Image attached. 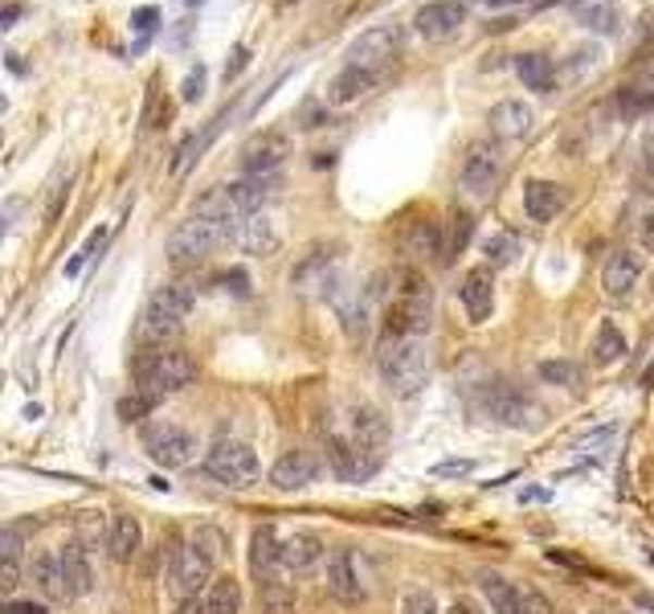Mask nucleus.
I'll list each match as a JSON object with an SVG mask.
<instances>
[{
  "mask_svg": "<svg viewBox=\"0 0 654 614\" xmlns=\"http://www.w3.org/2000/svg\"><path fill=\"white\" fill-rule=\"evenodd\" d=\"M434 320V287L421 271H397L385 304V336H425Z\"/></svg>",
  "mask_w": 654,
  "mask_h": 614,
  "instance_id": "obj_1",
  "label": "nucleus"
},
{
  "mask_svg": "<svg viewBox=\"0 0 654 614\" xmlns=\"http://www.w3.org/2000/svg\"><path fill=\"white\" fill-rule=\"evenodd\" d=\"M377 373L393 397H418L430 381L425 336H385V344L377 348Z\"/></svg>",
  "mask_w": 654,
  "mask_h": 614,
  "instance_id": "obj_2",
  "label": "nucleus"
},
{
  "mask_svg": "<svg viewBox=\"0 0 654 614\" xmlns=\"http://www.w3.org/2000/svg\"><path fill=\"white\" fill-rule=\"evenodd\" d=\"M132 377H135V393H148L156 402H164L172 393H181L185 385L197 381V360L188 357V353H176V348H160V353H144V357H135L132 365Z\"/></svg>",
  "mask_w": 654,
  "mask_h": 614,
  "instance_id": "obj_3",
  "label": "nucleus"
},
{
  "mask_svg": "<svg viewBox=\"0 0 654 614\" xmlns=\"http://www.w3.org/2000/svg\"><path fill=\"white\" fill-rule=\"evenodd\" d=\"M230 230L234 222H221V218H201V213H193L181 230H172L169 238V258L176 267H185V262H201L205 255H213L221 242H230Z\"/></svg>",
  "mask_w": 654,
  "mask_h": 614,
  "instance_id": "obj_4",
  "label": "nucleus"
},
{
  "mask_svg": "<svg viewBox=\"0 0 654 614\" xmlns=\"http://www.w3.org/2000/svg\"><path fill=\"white\" fill-rule=\"evenodd\" d=\"M205 471L225 483V488H250L258 471H262V463L254 455L250 443H242V439H218V443L209 446V455H205Z\"/></svg>",
  "mask_w": 654,
  "mask_h": 614,
  "instance_id": "obj_5",
  "label": "nucleus"
},
{
  "mask_svg": "<svg viewBox=\"0 0 654 614\" xmlns=\"http://www.w3.org/2000/svg\"><path fill=\"white\" fill-rule=\"evenodd\" d=\"M483 409L495 418V422H504L511 430H536L544 422V406L532 402L528 393L511 390V385H486L483 390Z\"/></svg>",
  "mask_w": 654,
  "mask_h": 614,
  "instance_id": "obj_6",
  "label": "nucleus"
},
{
  "mask_svg": "<svg viewBox=\"0 0 654 614\" xmlns=\"http://www.w3.org/2000/svg\"><path fill=\"white\" fill-rule=\"evenodd\" d=\"M328 467L348 483L369 479L381 467V446L360 443L356 434H328Z\"/></svg>",
  "mask_w": 654,
  "mask_h": 614,
  "instance_id": "obj_7",
  "label": "nucleus"
},
{
  "mask_svg": "<svg viewBox=\"0 0 654 614\" xmlns=\"http://www.w3.org/2000/svg\"><path fill=\"white\" fill-rule=\"evenodd\" d=\"M499 176H504V152L486 139L470 144L467 156H462V169H458V185L467 188L470 197H491Z\"/></svg>",
  "mask_w": 654,
  "mask_h": 614,
  "instance_id": "obj_8",
  "label": "nucleus"
},
{
  "mask_svg": "<svg viewBox=\"0 0 654 614\" xmlns=\"http://www.w3.org/2000/svg\"><path fill=\"white\" fill-rule=\"evenodd\" d=\"M144 446L160 467H188L197 459V439L176 422H151L144 430Z\"/></svg>",
  "mask_w": 654,
  "mask_h": 614,
  "instance_id": "obj_9",
  "label": "nucleus"
},
{
  "mask_svg": "<svg viewBox=\"0 0 654 614\" xmlns=\"http://www.w3.org/2000/svg\"><path fill=\"white\" fill-rule=\"evenodd\" d=\"M169 586L181 598H197L205 586H213V557H205V553L193 545V541H188V545H181V549H172Z\"/></svg>",
  "mask_w": 654,
  "mask_h": 614,
  "instance_id": "obj_10",
  "label": "nucleus"
},
{
  "mask_svg": "<svg viewBox=\"0 0 654 614\" xmlns=\"http://www.w3.org/2000/svg\"><path fill=\"white\" fill-rule=\"evenodd\" d=\"M397 53H402V29H397V25H377V29L360 34L353 46H348V66L385 74V66Z\"/></svg>",
  "mask_w": 654,
  "mask_h": 614,
  "instance_id": "obj_11",
  "label": "nucleus"
},
{
  "mask_svg": "<svg viewBox=\"0 0 654 614\" xmlns=\"http://www.w3.org/2000/svg\"><path fill=\"white\" fill-rule=\"evenodd\" d=\"M462 25H467V4H458V0H434V4L418 9V17H414V29L425 41H451Z\"/></svg>",
  "mask_w": 654,
  "mask_h": 614,
  "instance_id": "obj_12",
  "label": "nucleus"
},
{
  "mask_svg": "<svg viewBox=\"0 0 654 614\" xmlns=\"http://www.w3.org/2000/svg\"><path fill=\"white\" fill-rule=\"evenodd\" d=\"M181 328H185V320L181 316H172V311H164L160 304H151L139 311V320H135V344H144V348H151V353H160V348H169L176 336H181Z\"/></svg>",
  "mask_w": 654,
  "mask_h": 614,
  "instance_id": "obj_13",
  "label": "nucleus"
},
{
  "mask_svg": "<svg viewBox=\"0 0 654 614\" xmlns=\"http://www.w3.org/2000/svg\"><path fill=\"white\" fill-rule=\"evenodd\" d=\"M319 479V459L311 451H283L274 467H270V483L279 488V492H299L307 483H316Z\"/></svg>",
  "mask_w": 654,
  "mask_h": 614,
  "instance_id": "obj_14",
  "label": "nucleus"
},
{
  "mask_svg": "<svg viewBox=\"0 0 654 614\" xmlns=\"http://www.w3.org/2000/svg\"><path fill=\"white\" fill-rule=\"evenodd\" d=\"M328 594L340 598V602H360L365 598V581H360V569H356V557L353 549H332V557H328Z\"/></svg>",
  "mask_w": 654,
  "mask_h": 614,
  "instance_id": "obj_15",
  "label": "nucleus"
},
{
  "mask_svg": "<svg viewBox=\"0 0 654 614\" xmlns=\"http://www.w3.org/2000/svg\"><path fill=\"white\" fill-rule=\"evenodd\" d=\"M286 156H291V139L283 132H262V136H254L246 148H242V169L250 172V176H267L283 164Z\"/></svg>",
  "mask_w": 654,
  "mask_h": 614,
  "instance_id": "obj_16",
  "label": "nucleus"
},
{
  "mask_svg": "<svg viewBox=\"0 0 654 614\" xmlns=\"http://www.w3.org/2000/svg\"><path fill=\"white\" fill-rule=\"evenodd\" d=\"M230 242L246 255H274L279 250V230L270 222L267 213H246L237 218L234 230H230Z\"/></svg>",
  "mask_w": 654,
  "mask_h": 614,
  "instance_id": "obj_17",
  "label": "nucleus"
},
{
  "mask_svg": "<svg viewBox=\"0 0 654 614\" xmlns=\"http://www.w3.org/2000/svg\"><path fill=\"white\" fill-rule=\"evenodd\" d=\"M458 299L467 307L470 324H483L495 307V274L491 267H474V271L462 274V287H458Z\"/></svg>",
  "mask_w": 654,
  "mask_h": 614,
  "instance_id": "obj_18",
  "label": "nucleus"
},
{
  "mask_svg": "<svg viewBox=\"0 0 654 614\" xmlns=\"http://www.w3.org/2000/svg\"><path fill=\"white\" fill-rule=\"evenodd\" d=\"M323 553H328L323 537H316V532H291L286 541H279V569L307 574V569H316L323 562Z\"/></svg>",
  "mask_w": 654,
  "mask_h": 614,
  "instance_id": "obj_19",
  "label": "nucleus"
},
{
  "mask_svg": "<svg viewBox=\"0 0 654 614\" xmlns=\"http://www.w3.org/2000/svg\"><path fill=\"white\" fill-rule=\"evenodd\" d=\"M638 279H642V258L634 250H618V255H609L602 271V287L609 299H626L630 291L638 287Z\"/></svg>",
  "mask_w": 654,
  "mask_h": 614,
  "instance_id": "obj_20",
  "label": "nucleus"
},
{
  "mask_svg": "<svg viewBox=\"0 0 654 614\" xmlns=\"http://www.w3.org/2000/svg\"><path fill=\"white\" fill-rule=\"evenodd\" d=\"M565 209V188L556 185V181H528L523 185V213H528V222H553L556 213Z\"/></svg>",
  "mask_w": 654,
  "mask_h": 614,
  "instance_id": "obj_21",
  "label": "nucleus"
},
{
  "mask_svg": "<svg viewBox=\"0 0 654 614\" xmlns=\"http://www.w3.org/2000/svg\"><path fill=\"white\" fill-rule=\"evenodd\" d=\"M532 107L520 99H504L491 107V132L499 139H523L528 132H532Z\"/></svg>",
  "mask_w": 654,
  "mask_h": 614,
  "instance_id": "obj_22",
  "label": "nucleus"
},
{
  "mask_svg": "<svg viewBox=\"0 0 654 614\" xmlns=\"http://www.w3.org/2000/svg\"><path fill=\"white\" fill-rule=\"evenodd\" d=\"M377 83H381V74L360 70V66H344L336 78L328 83V102H332V107H348V102L365 99V95H369Z\"/></svg>",
  "mask_w": 654,
  "mask_h": 614,
  "instance_id": "obj_23",
  "label": "nucleus"
},
{
  "mask_svg": "<svg viewBox=\"0 0 654 614\" xmlns=\"http://www.w3.org/2000/svg\"><path fill=\"white\" fill-rule=\"evenodd\" d=\"M139 541H144V529H139L135 516H127V512L111 516V529H107V553H111V562L127 565L135 553H139Z\"/></svg>",
  "mask_w": 654,
  "mask_h": 614,
  "instance_id": "obj_24",
  "label": "nucleus"
},
{
  "mask_svg": "<svg viewBox=\"0 0 654 614\" xmlns=\"http://www.w3.org/2000/svg\"><path fill=\"white\" fill-rule=\"evenodd\" d=\"M479 590L491 602V614H523V590H516L504 574H479Z\"/></svg>",
  "mask_w": 654,
  "mask_h": 614,
  "instance_id": "obj_25",
  "label": "nucleus"
},
{
  "mask_svg": "<svg viewBox=\"0 0 654 614\" xmlns=\"http://www.w3.org/2000/svg\"><path fill=\"white\" fill-rule=\"evenodd\" d=\"M58 557H62V574H66V594L70 598L90 594V581H95V574H90V562H86V549L74 541V545L58 549Z\"/></svg>",
  "mask_w": 654,
  "mask_h": 614,
  "instance_id": "obj_26",
  "label": "nucleus"
},
{
  "mask_svg": "<svg viewBox=\"0 0 654 614\" xmlns=\"http://www.w3.org/2000/svg\"><path fill=\"white\" fill-rule=\"evenodd\" d=\"M250 569L262 581H270V578H274V569H279V532L270 529V525L254 529V537H250Z\"/></svg>",
  "mask_w": 654,
  "mask_h": 614,
  "instance_id": "obj_27",
  "label": "nucleus"
},
{
  "mask_svg": "<svg viewBox=\"0 0 654 614\" xmlns=\"http://www.w3.org/2000/svg\"><path fill=\"white\" fill-rule=\"evenodd\" d=\"M516 74H520V83L528 86V90H536V95H548L556 83L553 58H544V53H516Z\"/></svg>",
  "mask_w": 654,
  "mask_h": 614,
  "instance_id": "obj_28",
  "label": "nucleus"
},
{
  "mask_svg": "<svg viewBox=\"0 0 654 614\" xmlns=\"http://www.w3.org/2000/svg\"><path fill=\"white\" fill-rule=\"evenodd\" d=\"M34 581L37 590L50 598V602H66V574H62V557L58 553H41L34 562Z\"/></svg>",
  "mask_w": 654,
  "mask_h": 614,
  "instance_id": "obj_29",
  "label": "nucleus"
},
{
  "mask_svg": "<svg viewBox=\"0 0 654 614\" xmlns=\"http://www.w3.org/2000/svg\"><path fill=\"white\" fill-rule=\"evenodd\" d=\"M332 267H336V258L323 255V250H316V255L307 258L303 267H295V274H291V283H295L299 291L336 287V279H332Z\"/></svg>",
  "mask_w": 654,
  "mask_h": 614,
  "instance_id": "obj_30",
  "label": "nucleus"
},
{
  "mask_svg": "<svg viewBox=\"0 0 654 614\" xmlns=\"http://www.w3.org/2000/svg\"><path fill=\"white\" fill-rule=\"evenodd\" d=\"M405 250L414 258H434L442 255V225L430 222V218H421L405 230Z\"/></svg>",
  "mask_w": 654,
  "mask_h": 614,
  "instance_id": "obj_31",
  "label": "nucleus"
},
{
  "mask_svg": "<svg viewBox=\"0 0 654 614\" xmlns=\"http://www.w3.org/2000/svg\"><path fill=\"white\" fill-rule=\"evenodd\" d=\"M258 598H262V614H295L299 598H295V586L291 581H258Z\"/></svg>",
  "mask_w": 654,
  "mask_h": 614,
  "instance_id": "obj_32",
  "label": "nucleus"
},
{
  "mask_svg": "<svg viewBox=\"0 0 654 614\" xmlns=\"http://www.w3.org/2000/svg\"><path fill=\"white\" fill-rule=\"evenodd\" d=\"M626 357V336H621V328L614 320H602L597 328V336H593V360L597 365H614V360Z\"/></svg>",
  "mask_w": 654,
  "mask_h": 614,
  "instance_id": "obj_33",
  "label": "nucleus"
},
{
  "mask_svg": "<svg viewBox=\"0 0 654 614\" xmlns=\"http://www.w3.org/2000/svg\"><path fill=\"white\" fill-rule=\"evenodd\" d=\"M205 606H209V614H242V586H237V578L225 574V578L213 581Z\"/></svg>",
  "mask_w": 654,
  "mask_h": 614,
  "instance_id": "obj_34",
  "label": "nucleus"
},
{
  "mask_svg": "<svg viewBox=\"0 0 654 614\" xmlns=\"http://www.w3.org/2000/svg\"><path fill=\"white\" fill-rule=\"evenodd\" d=\"M151 304H160L164 311H172V316L185 320L188 311H193V304H197V291L188 287V283H169V287H160L151 295Z\"/></svg>",
  "mask_w": 654,
  "mask_h": 614,
  "instance_id": "obj_35",
  "label": "nucleus"
},
{
  "mask_svg": "<svg viewBox=\"0 0 654 614\" xmlns=\"http://www.w3.org/2000/svg\"><path fill=\"white\" fill-rule=\"evenodd\" d=\"M618 111L621 115H646V111H654V78L626 86L618 95Z\"/></svg>",
  "mask_w": 654,
  "mask_h": 614,
  "instance_id": "obj_36",
  "label": "nucleus"
},
{
  "mask_svg": "<svg viewBox=\"0 0 654 614\" xmlns=\"http://www.w3.org/2000/svg\"><path fill=\"white\" fill-rule=\"evenodd\" d=\"M483 255L486 267H507V262H516V255H520V238L516 234H491L483 242Z\"/></svg>",
  "mask_w": 654,
  "mask_h": 614,
  "instance_id": "obj_37",
  "label": "nucleus"
},
{
  "mask_svg": "<svg viewBox=\"0 0 654 614\" xmlns=\"http://www.w3.org/2000/svg\"><path fill=\"white\" fill-rule=\"evenodd\" d=\"M581 25L593 29V34H618L621 21L609 4H585V9H581Z\"/></svg>",
  "mask_w": 654,
  "mask_h": 614,
  "instance_id": "obj_38",
  "label": "nucleus"
},
{
  "mask_svg": "<svg viewBox=\"0 0 654 614\" xmlns=\"http://www.w3.org/2000/svg\"><path fill=\"white\" fill-rule=\"evenodd\" d=\"M540 381H548V385H577L581 381V369L572 365V360H540Z\"/></svg>",
  "mask_w": 654,
  "mask_h": 614,
  "instance_id": "obj_39",
  "label": "nucleus"
},
{
  "mask_svg": "<svg viewBox=\"0 0 654 614\" xmlns=\"http://www.w3.org/2000/svg\"><path fill=\"white\" fill-rule=\"evenodd\" d=\"M156 406H160V402H156V397H148V393H132V397H123V402H119V418L132 427V422H144V418H148Z\"/></svg>",
  "mask_w": 654,
  "mask_h": 614,
  "instance_id": "obj_40",
  "label": "nucleus"
},
{
  "mask_svg": "<svg viewBox=\"0 0 654 614\" xmlns=\"http://www.w3.org/2000/svg\"><path fill=\"white\" fill-rule=\"evenodd\" d=\"M630 218H634V222H630L634 238L642 242L646 250H654V209L651 205H634V209H630Z\"/></svg>",
  "mask_w": 654,
  "mask_h": 614,
  "instance_id": "obj_41",
  "label": "nucleus"
},
{
  "mask_svg": "<svg viewBox=\"0 0 654 614\" xmlns=\"http://www.w3.org/2000/svg\"><path fill=\"white\" fill-rule=\"evenodd\" d=\"M193 545L201 549L205 557H213V562H218L221 553L230 549V541H225V532H218V529H197V537H193Z\"/></svg>",
  "mask_w": 654,
  "mask_h": 614,
  "instance_id": "obj_42",
  "label": "nucleus"
},
{
  "mask_svg": "<svg viewBox=\"0 0 654 614\" xmlns=\"http://www.w3.org/2000/svg\"><path fill=\"white\" fill-rule=\"evenodd\" d=\"M102 242H107V230H95V234L86 238L83 250H78V255H74V258H70V262H66V274H70V279H74V274L83 271V267H86V258H95V250H102Z\"/></svg>",
  "mask_w": 654,
  "mask_h": 614,
  "instance_id": "obj_43",
  "label": "nucleus"
},
{
  "mask_svg": "<svg viewBox=\"0 0 654 614\" xmlns=\"http://www.w3.org/2000/svg\"><path fill=\"white\" fill-rule=\"evenodd\" d=\"M470 230H474V218H470L467 209H458V213H454V225H451V250L454 255H458V250L470 242Z\"/></svg>",
  "mask_w": 654,
  "mask_h": 614,
  "instance_id": "obj_44",
  "label": "nucleus"
},
{
  "mask_svg": "<svg viewBox=\"0 0 654 614\" xmlns=\"http://www.w3.org/2000/svg\"><path fill=\"white\" fill-rule=\"evenodd\" d=\"M402 614H437V602L430 590H409L402 602Z\"/></svg>",
  "mask_w": 654,
  "mask_h": 614,
  "instance_id": "obj_45",
  "label": "nucleus"
},
{
  "mask_svg": "<svg viewBox=\"0 0 654 614\" xmlns=\"http://www.w3.org/2000/svg\"><path fill=\"white\" fill-rule=\"evenodd\" d=\"M181 95H185V102H197L205 95V66L201 62H197V70H188L185 90H181Z\"/></svg>",
  "mask_w": 654,
  "mask_h": 614,
  "instance_id": "obj_46",
  "label": "nucleus"
},
{
  "mask_svg": "<svg viewBox=\"0 0 654 614\" xmlns=\"http://www.w3.org/2000/svg\"><path fill=\"white\" fill-rule=\"evenodd\" d=\"M0 553H4V562H21V532L17 529L0 532Z\"/></svg>",
  "mask_w": 654,
  "mask_h": 614,
  "instance_id": "obj_47",
  "label": "nucleus"
},
{
  "mask_svg": "<svg viewBox=\"0 0 654 614\" xmlns=\"http://www.w3.org/2000/svg\"><path fill=\"white\" fill-rule=\"evenodd\" d=\"M602 62V50H577L572 53V78H581L585 70H593Z\"/></svg>",
  "mask_w": 654,
  "mask_h": 614,
  "instance_id": "obj_48",
  "label": "nucleus"
},
{
  "mask_svg": "<svg viewBox=\"0 0 654 614\" xmlns=\"http://www.w3.org/2000/svg\"><path fill=\"white\" fill-rule=\"evenodd\" d=\"M246 66H250V50H246V46H237V50L230 53V62H225V83H234Z\"/></svg>",
  "mask_w": 654,
  "mask_h": 614,
  "instance_id": "obj_49",
  "label": "nucleus"
},
{
  "mask_svg": "<svg viewBox=\"0 0 654 614\" xmlns=\"http://www.w3.org/2000/svg\"><path fill=\"white\" fill-rule=\"evenodd\" d=\"M17 581H21V562H0V590L13 598Z\"/></svg>",
  "mask_w": 654,
  "mask_h": 614,
  "instance_id": "obj_50",
  "label": "nucleus"
},
{
  "mask_svg": "<svg viewBox=\"0 0 654 614\" xmlns=\"http://www.w3.org/2000/svg\"><path fill=\"white\" fill-rule=\"evenodd\" d=\"M156 21H160V9H135L132 29L135 34H151V29H156Z\"/></svg>",
  "mask_w": 654,
  "mask_h": 614,
  "instance_id": "obj_51",
  "label": "nucleus"
},
{
  "mask_svg": "<svg viewBox=\"0 0 654 614\" xmlns=\"http://www.w3.org/2000/svg\"><path fill=\"white\" fill-rule=\"evenodd\" d=\"M523 614H553L548 598L536 594V590H523Z\"/></svg>",
  "mask_w": 654,
  "mask_h": 614,
  "instance_id": "obj_52",
  "label": "nucleus"
},
{
  "mask_svg": "<svg viewBox=\"0 0 654 614\" xmlns=\"http://www.w3.org/2000/svg\"><path fill=\"white\" fill-rule=\"evenodd\" d=\"M4 614H50L46 602H21V598H9L4 602Z\"/></svg>",
  "mask_w": 654,
  "mask_h": 614,
  "instance_id": "obj_53",
  "label": "nucleus"
},
{
  "mask_svg": "<svg viewBox=\"0 0 654 614\" xmlns=\"http://www.w3.org/2000/svg\"><path fill=\"white\" fill-rule=\"evenodd\" d=\"M221 283H225V291H234V295H250V279H246V271L221 274Z\"/></svg>",
  "mask_w": 654,
  "mask_h": 614,
  "instance_id": "obj_54",
  "label": "nucleus"
},
{
  "mask_svg": "<svg viewBox=\"0 0 654 614\" xmlns=\"http://www.w3.org/2000/svg\"><path fill=\"white\" fill-rule=\"evenodd\" d=\"M470 467H474V463H470V459H462V463H437V467H434V476H467Z\"/></svg>",
  "mask_w": 654,
  "mask_h": 614,
  "instance_id": "obj_55",
  "label": "nucleus"
},
{
  "mask_svg": "<svg viewBox=\"0 0 654 614\" xmlns=\"http://www.w3.org/2000/svg\"><path fill=\"white\" fill-rule=\"evenodd\" d=\"M172 614H209V606H205L201 598H181V602H176V611Z\"/></svg>",
  "mask_w": 654,
  "mask_h": 614,
  "instance_id": "obj_56",
  "label": "nucleus"
},
{
  "mask_svg": "<svg viewBox=\"0 0 654 614\" xmlns=\"http://www.w3.org/2000/svg\"><path fill=\"white\" fill-rule=\"evenodd\" d=\"M479 4H491V9H507V4H532V0H479Z\"/></svg>",
  "mask_w": 654,
  "mask_h": 614,
  "instance_id": "obj_57",
  "label": "nucleus"
},
{
  "mask_svg": "<svg viewBox=\"0 0 654 614\" xmlns=\"http://www.w3.org/2000/svg\"><path fill=\"white\" fill-rule=\"evenodd\" d=\"M21 17V9L17 4H9V9H4V29H13V21Z\"/></svg>",
  "mask_w": 654,
  "mask_h": 614,
  "instance_id": "obj_58",
  "label": "nucleus"
},
{
  "mask_svg": "<svg viewBox=\"0 0 654 614\" xmlns=\"http://www.w3.org/2000/svg\"><path fill=\"white\" fill-rule=\"evenodd\" d=\"M446 614H479V611H474L470 602H454V606H451V611H446Z\"/></svg>",
  "mask_w": 654,
  "mask_h": 614,
  "instance_id": "obj_59",
  "label": "nucleus"
},
{
  "mask_svg": "<svg viewBox=\"0 0 654 614\" xmlns=\"http://www.w3.org/2000/svg\"><path fill=\"white\" fill-rule=\"evenodd\" d=\"M597 614H618V611H597Z\"/></svg>",
  "mask_w": 654,
  "mask_h": 614,
  "instance_id": "obj_60",
  "label": "nucleus"
},
{
  "mask_svg": "<svg viewBox=\"0 0 654 614\" xmlns=\"http://www.w3.org/2000/svg\"><path fill=\"white\" fill-rule=\"evenodd\" d=\"M286 4H291V0H286Z\"/></svg>",
  "mask_w": 654,
  "mask_h": 614,
  "instance_id": "obj_61",
  "label": "nucleus"
}]
</instances>
